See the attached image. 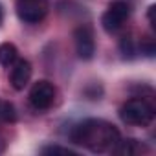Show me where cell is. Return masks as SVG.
Instances as JSON below:
<instances>
[{
  "instance_id": "1",
  "label": "cell",
  "mask_w": 156,
  "mask_h": 156,
  "mask_svg": "<svg viewBox=\"0 0 156 156\" xmlns=\"http://www.w3.org/2000/svg\"><path fill=\"white\" fill-rule=\"evenodd\" d=\"M70 140L77 145H83L92 152H112L119 143L121 136L118 129L103 119H85L77 123L72 132Z\"/></svg>"
},
{
  "instance_id": "2",
  "label": "cell",
  "mask_w": 156,
  "mask_h": 156,
  "mask_svg": "<svg viewBox=\"0 0 156 156\" xmlns=\"http://www.w3.org/2000/svg\"><path fill=\"white\" fill-rule=\"evenodd\" d=\"M119 118L127 125H136V127H147L154 119V108L149 101L145 99H129L121 105L119 108Z\"/></svg>"
},
{
  "instance_id": "3",
  "label": "cell",
  "mask_w": 156,
  "mask_h": 156,
  "mask_svg": "<svg viewBox=\"0 0 156 156\" xmlns=\"http://www.w3.org/2000/svg\"><path fill=\"white\" fill-rule=\"evenodd\" d=\"M15 8L22 22L37 24L46 17L50 9V0H15Z\"/></svg>"
},
{
  "instance_id": "4",
  "label": "cell",
  "mask_w": 156,
  "mask_h": 156,
  "mask_svg": "<svg viewBox=\"0 0 156 156\" xmlns=\"http://www.w3.org/2000/svg\"><path fill=\"white\" fill-rule=\"evenodd\" d=\"M130 15V8L127 2H123V0H116V2H112L108 6V9L103 13L101 17V26L107 33H116L123 24L125 20L129 19Z\"/></svg>"
},
{
  "instance_id": "5",
  "label": "cell",
  "mask_w": 156,
  "mask_h": 156,
  "mask_svg": "<svg viewBox=\"0 0 156 156\" xmlns=\"http://www.w3.org/2000/svg\"><path fill=\"white\" fill-rule=\"evenodd\" d=\"M53 99H55V87L46 79L37 81L30 90V103L35 110H48L53 105Z\"/></svg>"
},
{
  "instance_id": "6",
  "label": "cell",
  "mask_w": 156,
  "mask_h": 156,
  "mask_svg": "<svg viewBox=\"0 0 156 156\" xmlns=\"http://www.w3.org/2000/svg\"><path fill=\"white\" fill-rule=\"evenodd\" d=\"M73 41H75V51L83 61H90L96 53V42L92 30L88 26H79L73 31Z\"/></svg>"
},
{
  "instance_id": "7",
  "label": "cell",
  "mask_w": 156,
  "mask_h": 156,
  "mask_svg": "<svg viewBox=\"0 0 156 156\" xmlns=\"http://www.w3.org/2000/svg\"><path fill=\"white\" fill-rule=\"evenodd\" d=\"M30 79H31V64H30V61H26V59L15 61L13 68H11V73H9L11 87L15 90H24L28 87Z\"/></svg>"
},
{
  "instance_id": "8",
  "label": "cell",
  "mask_w": 156,
  "mask_h": 156,
  "mask_svg": "<svg viewBox=\"0 0 156 156\" xmlns=\"http://www.w3.org/2000/svg\"><path fill=\"white\" fill-rule=\"evenodd\" d=\"M19 57V51L15 48V44L11 42H2L0 44V64L2 66H11Z\"/></svg>"
},
{
  "instance_id": "9",
  "label": "cell",
  "mask_w": 156,
  "mask_h": 156,
  "mask_svg": "<svg viewBox=\"0 0 156 156\" xmlns=\"http://www.w3.org/2000/svg\"><path fill=\"white\" fill-rule=\"evenodd\" d=\"M0 119L2 121H15L17 119V114H15V108L11 103L8 101H0Z\"/></svg>"
},
{
  "instance_id": "10",
  "label": "cell",
  "mask_w": 156,
  "mask_h": 156,
  "mask_svg": "<svg viewBox=\"0 0 156 156\" xmlns=\"http://www.w3.org/2000/svg\"><path fill=\"white\" fill-rule=\"evenodd\" d=\"M42 154H64V156H77L75 151L68 149V147H59V145H50V147H44L41 151Z\"/></svg>"
},
{
  "instance_id": "11",
  "label": "cell",
  "mask_w": 156,
  "mask_h": 156,
  "mask_svg": "<svg viewBox=\"0 0 156 156\" xmlns=\"http://www.w3.org/2000/svg\"><path fill=\"white\" fill-rule=\"evenodd\" d=\"M119 48H121V53H123L125 57H132V55H134V44H132V39L123 37Z\"/></svg>"
},
{
  "instance_id": "12",
  "label": "cell",
  "mask_w": 156,
  "mask_h": 156,
  "mask_svg": "<svg viewBox=\"0 0 156 156\" xmlns=\"http://www.w3.org/2000/svg\"><path fill=\"white\" fill-rule=\"evenodd\" d=\"M141 51H143L147 57H152V55H154V44H152V41L141 42Z\"/></svg>"
},
{
  "instance_id": "13",
  "label": "cell",
  "mask_w": 156,
  "mask_h": 156,
  "mask_svg": "<svg viewBox=\"0 0 156 156\" xmlns=\"http://www.w3.org/2000/svg\"><path fill=\"white\" fill-rule=\"evenodd\" d=\"M154 9H156L154 6H151V8H149V22H151V26H152V28H154Z\"/></svg>"
},
{
  "instance_id": "14",
  "label": "cell",
  "mask_w": 156,
  "mask_h": 156,
  "mask_svg": "<svg viewBox=\"0 0 156 156\" xmlns=\"http://www.w3.org/2000/svg\"><path fill=\"white\" fill-rule=\"evenodd\" d=\"M0 22H2V6H0Z\"/></svg>"
},
{
  "instance_id": "15",
  "label": "cell",
  "mask_w": 156,
  "mask_h": 156,
  "mask_svg": "<svg viewBox=\"0 0 156 156\" xmlns=\"http://www.w3.org/2000/svg\"><path fill=\"white\" fill-rule=\"evenodd\" d=\"M0 152H2V145H0Z\"/></svg>"
}]
</instances>
